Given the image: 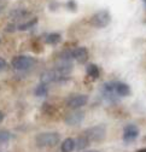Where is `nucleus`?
Masks as SVG:
<instances>
[{
  "label": "nucleus",
  "mask_w": 146,
  "mask_h": 152,
  "mask_svg": "<svg viewBox=\"0 0 146 152\" xmlns=\"http://www.w3.org/2000/svg\"><path fill=\"white\" fill-rule=\"evenodd\" d=\"M61 140V137L56 132H45L40 133L35 138V144L38 147H52L56 146Z\"/></svg>",
  "instance_id": "f257e3e1"
},
{
  "label": "nucleus",
  "mask_w": 146,
  "mask_h": 152,
  "mask_svg": "<svg viewBox=\"0 0 146 152\" xmlns=\"http://www.w3.org/2000/svg\"><path fill=\"white\" fill-rule=\"evenodd\" d=\"M35 64V59L30 56H26V54H22V56H17L11 61V65L13 69L18 70V71H26L30 68H33Z\"/></svg>",
  "instance_id": "f03ea898"
},
{
  "label": "nucleus",
  "mask_w": 146,
  "mask_h": 152,
  "mask_svg": "<svg viewBox=\"0 0 146 152\" xmlns=\"http://www.w3.org/2000/svg\"><path fill=\"white\" fill-rule=\"evenodd\" d=\"M106 135V128L104 124H98L94 127H91L85 132V137L88 139L89 142L93 141H101Z\"/></svg>",
  "instance_id": "7ed1b4c3"
},
{
  "label": "nucleus",
  "mask_w": 146,
  "mask_h": 152,
  "mask_svg": "<svg viewBox=\"0 0 146 152\" xmlns=\"http://www.w3.org/2000/svg\"><path fill=\"white\" fill-rule=\"evenodd\" d=\"M111 21V16L106 10H100L98 11L91 20V23H92L96 28H105L109 26Z\"/></svg>",
  "instance_id": "20e7f679"
},
{
  "label": "nucleus",
  "mask_w": 146,
  "mask_h": 152,
  "mask_svg": "<svg viewBox=\"0 0 146 152\" xmlns=\"http://www.w3.org/2000/svg\"><path fill=\"white\" fill-rule=\"evenodd\" d=\"M88 102V97L85 94H75V96H71L68 100H66V106L72 109V110H77L82 106H85Z\"/></svg>",
  "instance_id": "39448f33"
},
{
  "label": "nucleus",
  "mask_w": 146,
  "mask_h": 152,
  "mask_svg": "<svg viewBox=\"0 0 146 152\" xmlns=\"http://www.w3.org/2000/svg\"><path fill=\"white\" fill-rule=\"evenodd\" d=\"M85 118V112L83 111H72L70 113H68L65 117V123L68 126H77L80 124Z\"/></svg>",
  "instance_id": "423d86ee"
},
{
  "label": "nucleus",
  "mask_w": 146,
  "mask_h": 152,
  "mask_svg": "<svg viewBox=\"0 0 146 152\" xmlns=\"http://www.w3.org/2000/svg\"><path fill=\"white\" fill-rule=\"evenodd\" d=\"M139 137V129L137 128V126L134 124H128L126 126L124 130H123V140L126 142H129L135 140Z\"/></svg>",
  "instance_id": "0eeeda50"
},
{
  "label": "nucleus",
  "mask_w": 146,
  "mask_h": 152,
  "mask_svg": "<svg viewBox=\"0 0 146 152\" xmlns=\"http://www.w3.org/2000/svg\"><path fill=\"white\" fill-rule=\"evenodd\" d=\"M71 52H72V58H74L76 62H79L81 64L87 62V59H88V51H87V48L77 47L75 50H72Z\"/></svg>",
  "instance_id": "6e6552de"
},
{
  "label": "nucleus",
  "mask_w": 146,
  "mask_h": 152,
  "mask_svg": "<svg viewBox=\"0 0 146 152\" xmlns=\"http://www.w3.org/2000/svg\"><path fill=\"white\" fill-rule=\"evenodd\" d=\"M115 93L120 97H127L131 94V88L124 82H115Z\"/></svg>",
  "instance_id": "1a4fd4ad"
},
{
  "label": "nucleus",
  "mask_w": 146,
  "mask_h": 152,
  "mask_svg": "<svg viewBox=\"0 0 146 152\" xmlns=\"http://www.w3.org/2000/svg\"><path fill=\"white\" fill-rule=\"evenodd\" d=\"M28 15H29V12L26 9H16V10L10 12L9 17L11 18L12 21L17 22V21H21V20H23V18H26Z\"/></svg>",
  "instance_id": "9d476101"
},
{
  "label": "nucleus",
  "mask_w": 146,
  "mask_h": 152,
  "mask_svg": "<svg viewBox=\"0 0 146 152\" xmlns=\"http://www.w3.org/2000/svg\"><path fill=\"white\" fill-rule=\"evenodd\" d=\"M76 148V142L74 139L71 138H66L65 140L62 141V145H61V151L62 152H72Z\"/></svg>",
  "instance_id": "9b49d317"
},
{
  "label": "nucleus",
  "mask_w": 146,
  "mask_h": 152,
  "mask_svg": "<svg viewBox=\"0 0 146 152\" xmlns=\"http://www.w3.org/2000/svg\"><path fill=\"white\" fill-rule=\"evenodd\" d=\"M46 44L48 45H56L61 41V35L58 33H52V34H48L46 36V39H45Z\"/></svg>",
  "instance_id": "f8f14e48"
},
{
  "label": "nucleus",
  "mask_w": 146,
  "mask_h": 152,
  "mask_svg": "<svg viewBox=\"0 0 146 152\" xmlns=\"http://www.w3.org/2000/svg\"><path fill=\"white\" fill-rule=\"evenodd\" d=\"M86 71H87V75L91 76L92 79H97L98 76H99V69H98V66H97L96 64H89V65H87Z\"/></svg>",
  "instance_id": "ddd939ff"
},
{
  "label": "nucleus",
  "mask_w": 146,
  "mask_h": 152,
  "mask_svg": "<svg viewBox=\"0 0 146 152\" xmlns=\"http://www.w3.org/2000/svg\"><path fill=\"white\" fill-rule=\"evenodd\" d=\"M47 92H48L47 85L40 83L38 87L35 88V96L36 97H45V96H47Z\"/></svg>",
  "instance_id": "4468645a"
},
{
  "label": "nucleus",
  "mask_w": 146,
  "mask_h": 152,
  "mask_svg": "<svg viewBox=\"0 0 146 152\" xmlns=\"http://www.w3.org/2000/svg\"><path fill=\"white\" fill-rule=\"evenodd\" d=\"M75 142H76V148L79 150V151H81V150H83L85 147H87L88 145H89V141H88V139L83 135V137H80L77 140H75Z\"/></svg>",
  "instance_id": "2eb2a0df"
},
{
  "label": "nucleus",
  "mask_w": 146,
  "mask_h": 152,
  "mask_svg": "<svg viewBox=\"0 0 146 152\" xmlns=\"http://www.w3.org/2000/svg\"><path fill=\"white\" fill-rule=\"evenodd\" d=\"M36 23H38V20L36 18H34V20H30V21H28V22H26V23H22V24H20L17 27V29L18 30H28V29H30V28H33Z\"/></svg>",
  "instance_id": "dca6fc26"
},
{
  "label": "nucleus",
  "mask_w": 146,
  "mask_h": 152,
  "mask_svg": "<svg viewBox=\"0 0 146 152\" xmlns=\"http://www.w3.org/2000/svg\"><path fill=\"white\" fill-rule=\"evenodd\" d=\"M11 135L7 130H0V144H5L10 140Z\"/></svg>",
  "instance_id": "f3484780"
},
{
  "label": "nucleus",
  "mask_w": 146,
  "mask_h": 152,
  "mask_svg": "<svg viewBox=\"0 0 146 152\" xmlns=\"http://www.w3.org/2000/svg\"><path fill=\"white\" fill-rule=\"evenodd\" d=\"M6 66H7L6 61H5L4 58H0V72H1L3 70H5V69H6Z\"/></svg>",
  "instance_id": "a211bd4d"
},
{
  "label": "nucleus",
  "mask_w": 146,
  "mask_h": 152,
  "mask_svg": "<svg viewBox=\"0 0 146 152\" xmlns=\"http://www.w3.org/2000/svg\"><path fill=\"white\" fill-rule=\"evenodd\" d=\"M6 1H7V0H0V12L4 10V7L6 5Z\"/></svg>",
  "instance_id": "6ab92c4d"
},
{
  "label": "nucleus",
  "mask_w": 146,
  "mask_h": 152,
  "mask_svg": "<svg viewBox=\"0 0 146 152\" xmlns=\"http://www.w3.org/2000/svg\"><path fill=\"white\" fill-rule=\"evenodd\" d=\"M4 120V113L1 112V111H0V123H1V121Z\"/></svg>",
  "instance_id": "aec40b11"
},
{
  "label": "nucleus",
  "mask_w": 146,
  "mask_h": 152,
  "mask_svg": "<svg viewBox=\"0 0 146 152\" xmlns=\"http://www.w3.org/2000/svg\"><path fill=\"white\" fill-rule=\"evenodd\" d=\"M81 152H99L97 150H88V151H81Z\"/></svg>",
  "instance_id": "412c9836"
},
{
  "label": "nucleus",
  "mask_w": 146,
  "mask_h": 152,
  "mask_svg": "<svg viewBox=\"0 0 146 152\" xmlns=\"http://www.w3.org/2000/svg\"><path fill=\"white\" fill-rule=\"evenodd\" d=\"M138 152H146V148H142V150H140V151H138Z\"/></svg>",
  "instance_id": "4be33fe9"
},
{
  "label": "nucleus",
  "mask_w": 146,
  "mask_h": 152,
  "mask_svg": "<svg viewBox=\"0 0 146 152\" xmlns=\"http://www.w3.org/2000/svg\"><path fill=\"white\" fill-rule=\"evenodd\" d=\"M144 3H145V4H146V0H144Z\"/></svg>",
  "instance_id": "5701e85b"
}]
</instances>
